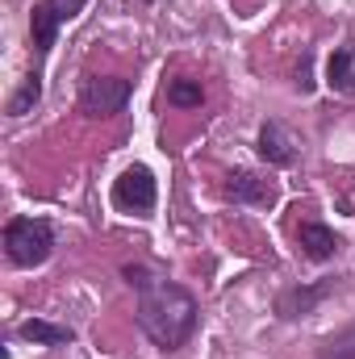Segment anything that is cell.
<instances>
[{"instance_id": "cell-2", "label": "cell", "mask_w": 355, "mask_h": 359, "mask_svg": "<svg viewBox=\"0 0 355 359\" xmlns=\"http://www.w3.org/2000/svg\"><path fill=\"white\" fill-rule=\"evenodd\" d=\"M4 247H8V259L13 264L38 268L51 255V226L46 222H34V217H17L4 230Z\"/></svg>"}, {"instance_id": "cell-9", "label": "cell", "mask_w": 355, "mask_h": 359, "mask_svg": "<svg viewBox=\"0 0 355 359\" xmlns=\"http://www.w3.org/2000/svg\"><path fill=\"white\" fill-rule=\"evenodd\" d=\"M260 155L272 159V163H293V142L284 138L280 126H264V134H260Z\"/></svg>"}, {"instance_id": "cell-3", "label": "cell", "mask_w": 355, "mask_h": 359, "mask_svg": "<svg viewBox=\"0 0 355 359\" xmlns=\"http://www.w3.org/2000/svg\"><path fill=\"white\" fill-rule=\"evenodd\" d=\"M126 100H130V80H121V76H92L88 84L80 88V109L88 117H109Z\"/></svg>"}, {"instance_id": "cell-8", "label": "cell", "mask_w": 355, "mask_h": 359, "mask_svg": "<svg viewBox=\"0 0 355 359\" xmlns=\"http://www.w3.org/2000/svg\"><path fill=\"white\" fill-rule=\"evenodd\" d=\"M226 192H230L234 201H247V205H272V201H276V188L260 176H247V172H243V176H230Z\"/></svg>"}, {"instance_id": "cell-14", "label": "cell", "mask_w": 355, "mask_h": 359, "mask_svg": "<svg viewBox=\"0 0 355 359\" xmlns=\"http://www.w3.org/2000/svg\"><path fill=\"white\" fill-rule=\"evenodd\" d=\"M38 92H42V84H38V76H29V80H25V88H21V96L13 100V113H25V109H29V104L38 100Z\"/></svg>"}, {"instance_id": "cell-13", "label": "cell", "mask_w": 355, "mask_h": 359, "mask_svg": "<svg viewBox=\"0 0 355 359\" xmlns=\"http://www.w3.org/2000/svg\"><path fill=\"white\" fill-rule=\"evenodd\" d=\"M168 100L180 104V109H192V104H201V84H196V80H176V84L168 88Z\"/></svg>"}, {"instance_id": "cell-12", "label": "cell", "mask_w": 355, "mask_h": 359, "mask_svg": "<svg viewBox=\"0 0 355 359\" xmlns=\"http://www.w3.org/2000/svg\"><path fill=\"white\" fill-rule=\"evenodd\" d=\"M326 76H330V88H339V92L351 88V50H335Z\"/></svg>"}, {"instance_id": "cell-6", "label": "cell", "mask_w": 355, "mask_h": 359, "mask_svg": "<svg viewBox=\"0 0 355 359\" xmlns=\"http://www.w3.org/2000/svg\"><path fill=\"white\" fill-rule=\"evenodd\" d=\"M301 251H305L309 259H330V255L339 251V238H335V230H326L322 222H305V226H301Z\"/></svg>"}, {"instance_id": "cell-4", "label": "cell", "mask_w": 355, "mask_h": 359, "mask_svg": "<svg viewBox=\"0 0 355 359\" xmlns=\"http://www.w3.org/2000/svg\"><path fill=\"white\" fill-rule=\"evenodd\" d=\"M80 8H84V0H42V4L34 8V42H38V50H51L55 29H59L63 21H72Z\"/></svg>"}, {"instance_id": "cell-10", "label": "cell", "mask_w": 355, "mask_h": 359, "mask_svg": "<svg viewBox=\"0 0 355 359\" xmlns=\"http://www.w3.org/2000/svg\"><path fill=\"white\" fill-rule=\"evenodd\" d=\"M21 334L25 339H34V343H46V347H59V343H72V330L67 326H51V322H25L21 326Z\"/></svg>"}, {"instance_id": "cell-7", "label": "cell", "mask_w": 355, "mask_h": 359, "mask_svg": "<svg viewBox=\"0 0 355 359\" xmlns=\"http://www.w3.org/2000/svg\"><path fill=\"white\" fill-rule=\"evenodd\" d=\"M322 297H326V284H318V288H288V292H280L276 313L280 318H305Z\"/></svg>"}, {"instance_id": "cell-5", "label": "cell", "mask_w": 355, "mask_h": 359, "mask_svg": "<svg viewBox=\"0 0 355 359\" xmlns=\"http://www.w3.org/2000/svg\"><path fill=\"white\" fill-rule=\"evenodd\" d=\"M113 196H117V205H126V209H151V205H155V176H151L147 168H130V172H121Z\"/></svg>"}, {"instance_id": "cell-11", "label": "cell", "mask_w": 355, "mask_h": 359, "mask_svg": "<svg viewBox=\"0 0 355 359\" xmlns=\"http://www.w3.org/2000/svg\"><path fill=\"white\" fill-rule=\"evenodd\" d=\"M318 359H355V322L347 330H339V334H330L326 343H322V351Z\"/></svg>"}, {"instance_id": "cell-1", "label": "cell", "mask_w": 355, "mask_h": 359, "mask_svg": "<svg viewBox=\"0 0 355 359\" xmlns=\"http://www.w3.org/2000/svg\"><path fill=\"white\" fill-rule=\"evenodd\" d=\"M138 326L163 351H176L180 343L192 334V326H196V301H192V292L172 284V280H147L142 292H138Z\"/></svg>"}]
</instances>
